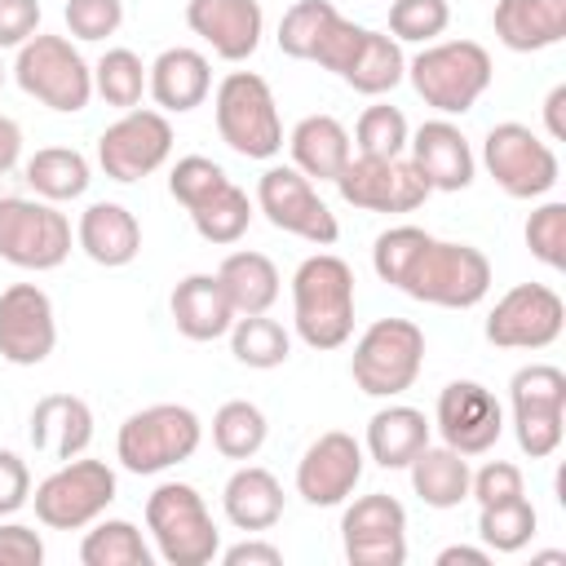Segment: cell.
<instances>
[{
  "mask_svg": "<svg viewBox=\"0 0 566 566\" xmlns=\"http://www.w3.org/2000/svg\"><path fill=\"white\" fill-rule=\"evenodd\" d=\"M18 159H22V128H18V119L0 115V177L13 172Z\"/></svg>",
  "mask_w": 566,
  "mask_h": 566,
  "instance_id": "db71d44e",
  "label": "cell"
},
{
  "mask_svg": "<svg viewBox=\"0 0 566 566\" xmlns=\"http://www.w3.org/2000/svg\"><path fill=\"white\" fill-rule=\"evenodd\" d=\"M40 562H44V539L22 522H4L0 526V566H40Z\"/></svg>",
  "mask_w": 566,
  "mask_h": 566,
  "instance_id": "816d5d0a",
  "label": "cell"
},
{
  "mask_svg": "<svg viewBox=\"0 0 566 566\" xmlns=\"http://www.w3.org/2000/svg\"><path fill=\"white\" fill-rule=\"evenodd\" d=\"M172 155V124L164 111H124L97 137V164L111 181H142Z\"/></svg>",
  "mask_w": 566,
  "mask_h": 566,
  "instance_id": "9a60e30c",
  "label": "cell"
},
{
  "mask_svg": "<svg viewBox=\"0 0 566 566\" xmlns=\"http://www.w3.org/2000/svg\"><path fill=\"white\" fill-rule=\"evenodd\" d=\"M336 190L345 203H354L363 212H416L433 195L424 172L402 155H394V159L349 155V164L336 177Z\"/></svg>",
  "mask_w": 566,
  "mask_h": 566,
  "instance_id": "5bb4252c",
  "label": "cell"
},
{
  "mask_svg": "<svg viewBox=\"0 0 566 566\" xmlns=\"http://www.w3.org/2000/svg\"><path fill=\"white\" fill-rule=\"evenodd\" d=\"M535 562H539V566H562V562H566V553H539Z\"/></svg>",
  "mask_w": 566,
  "mask_h": 566,
  "instance_id": "6f0895ef",
  "label": "cell"
},
{
  "mask_svg": "<svg viewBox=\"0 0 566 566\" xmlns=\"http://www.w3.org/2000/svg\"><path fill=\"white\" fill-rule=\"evenodd\" d=\"M40 31V0H0V49H22Z\"/></svg>",
  "mask_w": 566,
  "mask_h": 566,
  "instance_id": "681fc988",
  "label": "cell"
},
{
  "mask_svg": "<svg viewBox=\"0 0 566 566\" xmlns=\"http://www.w3.org/2000/svg\"><path fill=\"white\" fill-rule=\"evenodd\" d=\"M203 442V424L190 407L181 402H155V407H142L133 411L124 424H119V438H115V455L128 473H164L181 460H190Z\"/></svg>",
  "mask_w": 566,
  "mask_h": 566,
  "instance_id": "52a82bcc",
  "label": "cell"
},
{
  "mask_svg": "<svg viewBox=\"0 0 566 566\" xmlns=\"http://www.w3.org/2000/svg\"><path fill=\"white\" fill-rule=\"evenodd\" d=\"M190 221H195L203 243H217V248L239 243L248 234V226H252V199H248V190L226 181L217 195H208L199 208H190Z\"/></svg>",
  "mask_w": 566,
  "mask_h": 566,
  "instance_id": "d590c367",
  "label": "cell"
},
{
  "mask_svg": "<svg viewBox=\"0 0 566 566\" xmlns=\"http://www.w3.org/2000/svg\"><path fill=\"white\" fill-rule=\"evenodd\" d=\"M513 433L531 460H548L566 433V371L553 363L517 367L509 380Z\"/></svg>",
  "mask_w": 566,
  "mask_h": 566,
  "instance_id": "30bf717a",
  "label": "cell"
},
{
  "mask_svg": "<svg viewBox=\"0 0 566 566\" xmlns=\"http://www.w3.org/2000/svg\"><path fill=\"white\" fill-rule=\"evenodd\" d=\"M407 137H411L407 115H402L398 106H385V102L367 106V111L358 115V128H354L358 155H376V159L402 155V150H407Z\"/></svg>",
  "mask_w": 566,
  "mask_h": 566,
  "instance_id": "b9f144b4",
  "label": "cell"
},
{
  "mask_svg": "<svg viewBox=\"0 0 566 566\" xmlns=\"http://www.w3.org/2000/svg\"><path fill=\"white\" fill-rule=\"evenodd\" d=\"M469 495L482 504H500V500H513V495H526V482H522V469L509 464V460H491L482 464L473 478H469Z\"/></svg>",
  "mask_w": 566,
  "mask_h": 566,
  "instance_id": "c3c4849f",
  "label": "cell"
},
{
  "mask_svg": "<svg viewBox=\"0 0 566 566\" xmlns=\"http://www.w3.org/2000/svg\"><path fill=\"white\" fill-rule=\"evenodd\" d=\"M230 349L243 367H256V371H270V367H283L287 354H292V336L283 332V323L265 318V314H239L230 323Z\"/></svg>",
  "mask_w": 566,
  "mask_h": 566,
  "instance_id": "f35d334b",
  "label": "cell"
},
{
  "mask_svg": "<svg viewBox=\"0 0 566 566\" xmlns=\"http://www.w3.org/2000/svg\"><path fill=\"white\" fill-rule=\"evenodd\" d=\"M340 544L349 566H402L407 562V509L376 491L345 509Z\"/></svg>",
  "mask_w": 566,
  "mask_h": 566,
  "instance_id": "e0dca14e",
  "label": "cell"
},
{
  "mask_svg": "<svg viewBox=\"0 0 566 566\" xmlns=\"http://www.w3.org/2000/svg\"><path fill=\"white\" fill-rule=\"evenodd\" d=\"M80 562L84 566H150L155 553L142 539V531L124 517H97L93 531L80 539Z\"/></svg>",
  "mask_w": 566,
  "mask_h": 566,
  "instance_id": "e575fe53",
  "label": "cell"
},
{
  "mask_svg": "<svg viewBox=\"0 0 566 566\" xmlns=\"http://www.w3.org/2000/svg\"><path fill=\"white\" fill-rule=\"evenodd\" d=\"M411 88L442 115H464L491 88V53L478 40H433L407 62Z\"/></svg>",
  "mask_w": 566,
  "mask_h": 566,
  "instance_id": "3957f363",
  "label": "cell"
},
{
  "mask_svg": "<svg viewBox=\"0 0 566 566\" xmlns=\"http://www.w3.org/2000/svg\"><path fill=\"white\" fill-rule=\"evenodd\" d=\"M411 164L424 172L429 190H464L473 181V150H469V137L451 124V119H429L420 124L411 137Z\"/></svg>",
  "mask_w": 566,
  "mask_h": 566,
  "instance_id": "7402d4cb",
  "label": "cell"
},
{
  "mask_svg": "<svg viewBox=\"0 0 566 566\" xmlns=\"http://www.w3.org/2000/svg\"><path fill=\"white\" fill-rule=\"evenodd\" d=\"M495 40L513 53H539L566 35V0H500L491 13Z\"/></svg>",
  "mask_w": 566,
  "mask_h": 566,
  "instance_id": "484cf974",
  "label": "cell"
},
{
  "mask_svg": "<svg viewBox=\"0 0 566 566\" xmlns=\"http://www.w3.org/2000/svg\"><path fill=\"white\" fill-rule=\"evenodd\" d=\"M221 509H226L230 526H239V531H270L283 517V486L270 469L243 464L230 473V482L221 491Z\"/></svg>",
  "mask_w": 566,
  "mask_h": 566,
  "instance_id": "f546056e",
  "label": "cell"
},
{
  "mask_svg": "<svg viewBox=\"0 0 566 566\" xmlns=\"http://www.w3.org/2000/svg\"><path fill=\"white\" fill-rule=\"evenodd\" d=\"M526 248L548 270H566V203L548 199L526 217Z\"/></svg>",
  "mask_w": 566,
  "mask_h": 566,
  "instance_id": "f6af8a7d",
  "label": "cell"
},
{
  "mask_svg": "<svg viewBox=\"0 0 566 566\" xmlns=\"http://www.w3.org/2000/svg\"><path fill=\"white\" fill-rule=\"evenodd\" d=\"M482 164L509 199H539L562 177L557 150L539 133H531L526 124H513V119L495 124L482 137Z\"/></svg>",
  "mask_w": 566,
  "mask_h": 566,
  "instance_id": "7c38bea8",
  "label": "cell"
},
{
  "mask_svg": "<svg viewBox=\"0 0 566 566\" xmlns=\"http://www.w3.org/2000/svg\"><path fill=\"white\" fill-rule=\"evenodd\" d=\"M75 243L84 248L88 261L106 265V270H119L128 261H137L142 252V226L137 217L124 208V203H88L80 212V226H75Z\"/></svg>",
  "mask_w": 566,
  "mask_h": 566,
  "instance_id": "d4e9b609",
  "label": "cell"
},
{
  "mask_svg": "<svg viewBox=\"0 0 566 566\" xmlns=\"http://www.w3.org/2000/svg\"><path fill=\"white\" fill-rule=\"evenodd\" d=\"M57 345L53 301L35 283H13L0 292V358L13 367H40Z\"/></svg>",
  "mask_w": 566,
  "mask_h": 566,
  "instance_id": "ac0fdd59",
  "label": "cell"
},
{
  "mask_svg": "<svg viewBox=\"0 0 566 566\" xmlns=\"http://www.w3.org/2000/svg\"><path fill=\"white\" fill-rule=\"evenodd\" d=\"M363 35H367V27H358V22H349V18H336V22L323 31V40H318V49H314L310 62H318L323 71L345 75L349 62H354L358 49H363Z\"/></svg>",
  "mask_w": 566,
  "mask_h": 566,
  "instance_id": "7dc6e473",
  "label": "cell"
},
{
  "mask_svg": "<svg viewBox=\"0 0 566 566\" xmlns=\"http://www.w3.org/2000/svg\"><path fill=\"white\" fill-rule=\"evenodd\" d=\"M93 93L106 102V106H119V111H133L146 93V66L133 49H106L93 66Z\"/></svg>",
  "mask_w": 566,
  "mask_h": 566,
  "instance_id": "ab89813d",
  "label": "cell"
},
{
  "mask_svg": "<svg viewBox=\"0 0 566 566\" xmlns=\"http://www.w3.org/2000/svg\"><path fill=\"white\" fill-rule=\"evenodd\" d=\"M292 323L310 349H340L354 332V270L332 256L314 252L292 274Z\"/></svg>",
  "mask_w": 566,
  "mask_h": 566,
  "instance_id": "7a4b0ae2",
  "label": "cell"
},
{
  "mask_svg": "<svg viewBox=\"0 0 566 566\" xmlns=\"http://www.w3.org/2000/svg\"><path fill=\"white\" fill-rule=\"evenodd\" d=\"M226 181H230V177H226V168H221L217 159H208V155H186V159H177L172 172H168V195L190 212V208H199L208 195H217Z\"/></svg>",
  "mask_w": 566,
  "mask_h": 566,
  "instance_id": "ee69618b",
  "label": "cell"
},
{
  "mask_svg": "<svg viewBox=\"0 0 566 566\" xmlns=\"http://www.w3.org/2000/svg\"><path fill=\"white\" fill-rule=\"evenodd\" d=\"M407 473H411V491H416L429 509H460V504L469 500V478H473V469H469V460H464L460 451H451L447 442H442V447H424V451L407 464Z\"/></svg>",
  "mask_w": 566,
  "mask_h": 566,
  "instance_id": "4dcf8cb0",
  "label": "cell"
},
{
  "mask_svg": "<svg viewBox=\"0 0 566 566\" xmlns=\"http://www.w3.org/2000/svg\"><path fill=\"white\" fill-rule=\"evenodd\" d=\"M13 80L27 97H35V102H44L49 111H62V115L84 111L88 97H93V66L80 57V49L66 35H40L35 31L18 49Z\"/></svg>",
  "mask_w": 566,
  "mask_h": 566,
  "instance_id": "ba28073f",
  "label": "cell"
},
{
  "mask_svg": "<svg viewBox=\"0 0 566 566\" xmlns=\"http://www.w3.org/2000/svg\"><path fill=\"white\" fill-rule=\"evenodd\" d=\"M168 310H172V323L186 340H217L234 323V305H230L217 274H186L172 287Z\"/></svg>",
  "mask_w": 566,
  "mask_h": 566,
  "instance_id": "4316f807",
  "label": "cell"
},
{
  "mask_svg": "<svg viewBox=\"0 0 566 566\" xmlns=\"http://www.w3.org/2000/svg\"><path fill=\"white\" fill-rule=\"evenodd\" d=\"M535 526H539V513L526 495H513V500H500V504H482L478 509V539L482 548L491 553H517L535 539Z\"/></svg>",
  "mask_w": 566,
  "mask_h": 566,
  "instance_id": "74e56055",
  "label": "cell"
},
{
  "mask_svg": "<svg viewBox=\"0 0 566 566\" xmlns=\"http://www.w3.org/2000/svg\"><path fill=\"white\" fill-rule=\"evenodd\" d=\"M562 327L566 305L548 283H517L486 314V340L500 349H548Z\"/></svg>",
  "mask_w": 566,
  "mask_h": 566,
  "instance_id": "2e32d148",
  "label": "cell"
},
{
  "mask_svg": "<svg viewBox=\"0 0 566 566\" xmlns=\"http://www.w3.org/2000/svg\"><path fill=\"white\" fill-rule=\"evenodd\" d=\"M287 150H292V168H301L310 181H336L340 168L354 155L349 133H345V124L336 115H305L292 128Z\"/></svg>",
  "mask_w": 566,
  "mask_h": 566,
  "instance_id": "83f0119b",
  "label": "cell"
},
{
  "mask_svg": "<svg viewBox=\"0 0 566 566\" xmlns=\"http://www.w3.org/2000/svg\"><path fill=\"white\" fill-rule=\"evenodd\" d=\"M363 447L380 469H407L429 447V420H424V411H416L407 402H389L367 420Z\"/></svg>",
  "mask_w": 566,
  "mask_h": 566,
  "instance_id": "f1b7e54d",
  "label": "cell"
},
{
  "mask_svg": "<svg viewBox=\"0 0 566 566\" xmlns=\"http://www.w3.org/2000/svg\"><path fill=\"white\" fill-rule=\"evenodd\" d=\"M27 186L35 190V199H49V203H66V199H80L88 190V159L71 146H44L27 159Z\"/></svg>",
  "mask_w": 566,
  "mask_h": 566,
  "instance_id": "d6a6232c",
  "label": "cell"
},
{
  "mask_svg": "<svg viewBox=\"0 0 566 566\" xmlns=\"http://www.w3.org/2000/svg\"><path fill=\"white\" fill-rule=\"evenodd\" d=\"M115 469L106 460H62L31 495L35 504V517L49 526V531H84L93 526L111 500H115Z\"/></svg>",
  "mask_w": 566,
  "mask_h": 566,
  "instance_id": "9c48e42d",
  "label": "cell"
},
{
  "mask_svg": "<svg viewBox=\"0 0 566 566\" xmlns=\"http://www.w3.org/2000/svg\"><path fill=\"white\" fill-rule=\"evenodd\" d=\"M146 531L168 566H208L221 553V531L190 482H159L150 491Z\"/></svg>",
  "mask_w": 566,
  "mask_h": 566,
  "instance_id": "277c9868",
  "label": "cell"
},
{
  "mask_svg": "<svg viewBox=\"0 0 566 566\" xmlns=\"http://www.w3.org/2000/svg\"><path fill=\"white\" fill-rule=\"evenodd\" d=\"M71 256V221L49 199H0V261L18 270H57Z\"/></svg>",
  "mask_w": 566,
  "mask_h": 566,
  "instance_id": "8fae6325",
  "label": "cell"
},
{
  "mask_svg": "<svg viewBox=\"0 0 566 566\" xmlns=\"http://www.w3.org/2000/svg\"><path fill=\"white\" fill-rule=\"evenodd\" d=\"M336 18H340V13H336L332 0H296V4L283 13V22H279V49H283L287 57L310 62L314 49H318V40H323V31H327Z\"/></svg>",
  "mask_w": 566,
  "mask_h": 566,
  "instance_id": "60d3db41",
  "label": "cell"
},
{
  "mask_svg": "<svg viewBox=\"0 0 566 566\" xmlns=\"http://www.w3.org/2000/svg\"><path fill=\"white\" fill-rule=\"evenodd\" d=\"M265 411L248 398H230L217 407L212 416V447L226 455V460H252L261 447H265Z\"/></svg>",
  "mask_w": 566,
  "mask_h": 566,
  "instance_id": "8d00e7d4",
  "label": "cell"
},
{
  "mask_svg": "<svg viewBox=\"0 0 566 566\" xmlns=\"http://www.w3.org/2000/svg\"><path fill=\"white\" fill-rule=\"evenodd\" d=\"M451 22L447 0H389V35L402 44H433Z\"/></svg>",
  "mask_w": 566,
  "mask_h": 566,
  "instance_id": "7bdbcfd3",
  "label": "cell"
},
{
  "mask_svg": "<svg viewBox=\"0 0 566 566\" xmlns=\"http://www.w3.org/2000/svg\"><path fill=\"white\" fill-rule=\"evenodd\" d=\"M27 500H31V469L18 451L0 447V517L18 513Z\"/></svg>",
  "mask_w": 566,
  "mask_h": 566,
  "instance_id": "f907efd6",
  "label": "cell"
},
{
  "mask_svg": "<svg viewBox=\"0 0 566 566\" xmlns=\"http://www.w3.org/2000/svg\"><path fill=\"white\" fill-rule=\"evenodd\" d=\"M230 305H234V318L239 314H265L274 301H279V270L265 252H230L217 270Z\"/></svg>",
  "mask_w": 566,
  "mask_h": 566,
  "instance_id": "1f68e13d",
  "label": "cell"
},
{
  "mask_svg": "<svg viewBox=\"0 0 566 566\" xmlns=\"http://www.w3.org/2000/svg\"><path fill=\"white\" fill-rule=\"evenodd\" d=\"M221 142L243 159H274L283 150V124L270 84L256 71H230L212 97Z\"/></svg>",
  "mask_w": 566,
  "mask_h": 566,
  "instance_id": "5b68a950",
  "label": "cell"
},
{
  "mask_svg": "<svg viewBox=\"0 0 566 566\" xmlns=\"http://www.w3.org/2000/svg\"><path fill=\"white\" fill-rule=\"evenodd\" d=\"M62 18L75 40H106L124 22V0H66Z\"/></svg>",
  "mask_w": 566,
  "mask_h": 566,
  "instance_id": "bcb514c9",
  "label": "cell"
},
{
  "mask_svg": "<svg viewBox=\"0 0 566 566\" xmlns=\"http://www.w3.org/2000/svg\"><path fill=\"white\" fill-rule=\"evenodd\" d=\"M208 88H212V66L199 49L177 44V49H164L146 66V93L155 97V106L164 115H186V111L203 106Z\"/></svg>",
  "mask_w": 566,
  "mask_h": 566,
  "instance_id": "603a6c76",
  "label": "cell"
},
{
  "mask_svg": "<svg viewBox=\"0 0 566 566\" xmlns=\"http://www.w3.org/2000/svg\"><path fill=\"white\" fill-rule=\"evenodd\" d=\"M186 27L221 57V62H248L261 44L265 13L256 0H190Z\"/></svg>",
  "mask_w": 566,
  "mask_h": 566,
  "instance_id": "44dd1931",
  "label": "cell"
},
{
  "mask_svg": "<svg viewBox=\"0 0 566 566\" xmlns=\"http://www.w3.org/2000/svg\"><path fill=\"white\" fill-rule=\"evenodd\" d=\"M371 265L411 301L442 310H473L491 292V261L473 243H447L420 226H389L376 234Z\"/></svg>",
  "mask_w": 566,
  "mask_h": 566,
  "instance_id": "6da1fadb",
  "label": "cell"
},
{
  "mask_svg": "<svg viewBox=\"0 0 566 566\" xmlns=\"http://www.w3.org/2000/svg\"><path fill=\"white\" fill-rule=\"evenodd\" d=\"M544 124H548V137H553V142L566 137V84H557V88L544 97Z\"/></svg>",
  "mask_w": 566,
  "mask_h": 566,
  "instance_id": "11a10c76",
  "label": "cell"
},
{
  "mask_svg": "<svg viewBox=\"0 0 566 566\" xmlns=\"http://www.w3.org/2000/svg\"><path fill=\"white\" fill-rule=\"evenodd\" d=\"M256 208L265 212V221L283 234H296L314 248H332L340 239V226H336V212L323 203V195L314 190V181L292 168V164H279V168H265L261 181H256Z\"/></svg>",
  "mask_w": 566,
  "mask_h": 566,
  "instance_id": "4fadbf2b",
  "label": "cell"
},
{
  "mask_svg": "<svg viewBox=\"0 0 566 566\" xmlns=\"http://www.w3.org/2000/svg\"><path fill=\"white\" fill-rule=\"evenodd\" d=\"M438 433L451 451L460 455H482L500 442L504 433V411L495 402V394L478 380H451L442 394H438Z\"/></svg>",
  "mask_w": 566,
  "mask_h": 566,
  "instance_id": "ffe728a7",
  "label": "cell"
},
{
  "mask_svg": "<svg viewBox=\"0 0 566 566\" xmlns=\"http://www.w3.org/2000/svg\"><path fill=\"white\" fill-rule=\"evenodd\" d=\"M486 566L491 562V548H469V544H451L438 553V566Z\"/></svg>",
  "mask_w": 566,
  "mask_h": 566,
  "instance_id": "9f6ffc18",
  "label": "cell"
},
{
  "mask_svg": "<svg viewBox=\"0 0 566 566\" xmlns=\"http://www.w3.org/2000/svg\"><path fill=\"white\" fill-rule=\"evenodd\" d=\"M221 562H226V566H279V562H283V548H274V544H265V539H243V544L226 548Z\"/></svg>",
  "mask_w": 566,
  "mask_h": 566,
  "instance_id": "f5cc1de1",
  "label": "cell"
},
{
  "mask_svg": "<svg viewBox=\"0 0 566 566\" xmlns=\"http://www.w3.org/2000/svg\"><path fill=\"white\" fill-rule=\"evenodd\" d=\"M402 75H407L402 44H398L394 35H385V31H371V27H367L363 49H358V57L349 62V71H345L340 80H345L354 93L380 97V93H389L394 84H402Z\"/></svg>",
  "mask_w": 566,
  "mask_h": 566,
  "instance_id": "836d02e7",
  "label": "cell"
},
{
  "mask_svg": "<svg viewBox=\"0 0 566 566\" xmlns=\"http://www.w3.org/2000/svg\"><path fill=\"white\" fill-rule=\"evenodd\" d=\"M358 478H363V447L354 442V433L327 429L305 447L296 464V495L314 509H332L354 495Z\"/></svg>",
  "mask_w": 566,
  "mask_h": 566,
  "instance_id": "d6986e66",
  "label": "cell"
},
{
  "mask_svg": "<svg viewBox=\"0 0 566 566\" xmlns=\"http://www.w3.org/2000/svg\"><path fill=\"white\" fill-rule=\"evenodd\" d=\"M0 88H4V66H0Z\"/></svg>",
  "mask_w": 566,
  "mask_h": 566,
  "instance_id": "680465c9",
  "label": "cell"
},
{
  "mask_svg": "<svg viewBox=\"0 0 566 566\" xmlns=\"http://www.w3.org/2000/svg\"><path fill=\"white\" fill-rule=\"evenodd\" d=\"M420 367H424V332L411 318H376L349 354V376L367 398L407 394Z\"/></svg>",
  "mask_w": 566,
  "mask_h": 566,
  "instance_id": "8992f818",
  "label": "cell"
},
{
  "mask_svg": "<svg viewBox=\"0 0 566 566\" xmlns=\"http://www.w3.org/2000/svg\"><path fill=\"white\" fill-rule=\"evenodd\" d=\"M93 442V411L84 398L75 394H44L35 407H31V447L53 455L57 464L62 460H75L84 455Z\"/></svg>",
  "mask_w": 566,
  "mask_h": 566,
  "instance_id": "cb8c5ba5",
  "label": "cell"
}]
</instances>
